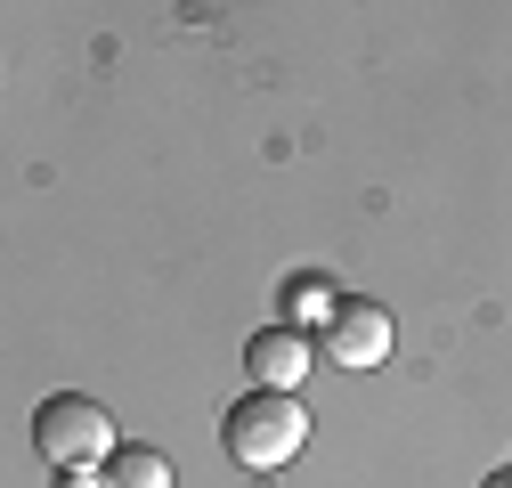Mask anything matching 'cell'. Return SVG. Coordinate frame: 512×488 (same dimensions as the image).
<instances>
[{
    "mask_svg": "<svg viewBox=\"0 0 512 488\" xmlns=\"http://www.w3.org/2000/svg\"><path fill=\"white\" fill-rule=\"evenodd\" d=\"M220 448H228V464H244V472H285V464L309 448V407L285 399V391H244V399L220 415Z\"/></svg>",
    "mask_w": 512,
    "mask_h": 488,
    "instance_id": "6da1fadb",
    "label": "cell"
},
{
    "mask_svg": "<svg viewBox=\"0 0 512 488\" xmlns=\"http://www.w3.org/2000/svg\"><path fill=\"white\" fill-rule=\"evenodd\" d=\"M33 448H41V464L49 472H98V464H114V415L98 407V399H82V391H49L41 407H33Z\"/></svg>",
    "mask_w": 512,
    "mask_h": 488,
    "instance_id": "7a4b0ae2",
    "label": "cell"
},
{
    "mask_svg": "<svg viewBox=\"0 0 512 488\" xmlns=\"http://www.w3.org/2000/svg\"><path fill=\"white\" fill-rule=\"evenodd\" d=\"M309 358H317V342H309L301 326H261V334L244 342V375H252V391H285V399H301Z\"/></svg>",
    "mask_w": 512,
    "mask_h": 488,
    "instance_id": "3957f363",
    "label": "cell"
},
{
    "mask_svg": "<svg viewBox=\"0 0 512 488\" xmlns=\"http://www.w3.org/2000/svg\"><path fill=\"white\" fill-rule=\"evenodd\" d=\"M391 310H382V301H342V318L317 334V350H326L334 366H350V375H366V366H382L391 358Z\"/></svg>",
    "mask_w": 512,
    "mask_h": 488,
    "instance_id": "277c9868",
    "label": "cell"
},
{
    "mask_svg": "<svg viewBox=\"0 0 512 488\" xmlns=\"http://www.w3.org/2000/svg\"><path fill=\"white\" fill-rule=\"evenodd\" d=\"M277 326H301L309 342L326 334L334 318H342V293H334V277H317V269H301V277H285V293H277Z\"/></svg>",
    "mask_w": 512,
    "mask_h": 488,
    "instance_id": "5b68a950",
    "label": "cell"
},
{
    "mask_svg": "<svg viewBox=\"0 0 512 488\" xmlns=\"http://www.w3.org/2000/svg\"><path fill=\"white\" fill-rule=\"evenodd\" d=\"M106 488H171V456H163V448H139V440H122L114 464H106Z\"/></svg>",
    "mask_w": 512,
    "mask_h": 488,
    "instance_id": "8992f818",
    "label": "cell"
},
{
    "mask_svg": "<svg viewBox=\"0 0 512 488\" xmlns=\"http://www.w3.org/2000/svg\"><path fill=\"white\" fill-rule=\"evenodd\" d=\"M57 488H106V464L98 472H57Z\"/></svg>",
    "mask_w": 512,
    "mask_h": 488,
    "instance_id": "52a82bcc",
    "label": "cell"
},
{
    "mask_svg": "<svg viewBox=\"0 0 512 488\" xmlns=\"http://www.w3.org/2000/svg\"><path fill=\"white\" fill-rule=\"evenodd\" d=\"M488 488H512V472H488Z\"/></svg>",
    "mask_w": 512,
    "mask_h": 488,
    "instance_id": "ba28073f",
    "label": "cell"
}]
</instances>
